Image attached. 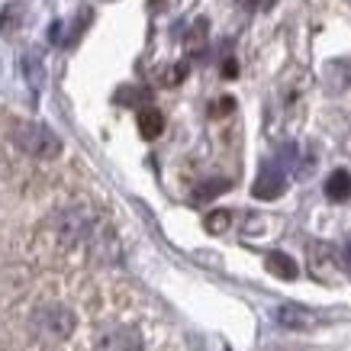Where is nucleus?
Segmentation results:
<instances>
[{"label":"nucleus","mask_w":351,"mask_h":351,"mask_svg":"<svg viewBox=\"0 0 351 351\" xmlns=\"http://www.w3.org/2000/svg\"><path fill=\"white\" fill-rule=\"evenodd\" d=\"M16 145H20L26 155H32V158H55L58 149H62L58 136L49 132L45 126H36V123L16 129Z\"/></svg>","instance_id":"obj_1"},{"label":"nucleus","mask_w":351,"mask_h":351,"mask_svg":"<svg viewBox=\"0 0 351 351\" xmlns=\"http://www.w3.org/2000/svg\"><path fill=\"white\" fill-rule=\"evenodd\" d=\"M36 329H39V335L49 341H62L68 339L71 332H75V313L64 306H43L39 313H36Z\"/></svg>","instance_id":"obj_2"},{"label":"nucleus","mask_w":351,"mask_h":351,"mask_svg":"<svg viewBox=\"0 0 351 351\" xmlns=\"http://www.w3.org/2000/svg\"><path fill=\"white\" fill-rule=\"evenodd\" d=\"M97 351H142V335H138V329L119 322V326H110V329L100 335Z\"/></svg>","instance_id":"obj_3"},{"label":"nucleus","mask_w":351,"mask_h":351,"mask_svg":"<svg viewBox=\"0 0 351 351\" xmlns=\"http://www.w3.org/2000/svg\"><path fill=\"white\" fill-rule=\"evenodd\" d=\"M284 187H287L284 168H280L277 161H267L265 168L258 171V181H255V187H252V193H255L258 200H277V197L284 193Z\"/></svg>","instance_id":"obj_4"},{"label":"nucleus","mask_w":351,"mask_h":351,"mask_svg":"<svg viewBox=\"0 0 351 351\" xmlns=\"http://www.w3.org/2000/svg\"><path fill=\"white\" fill-rule=\"evenodd\" d=\"M274 319L277 326H284V329H313L316 326V316L303 306H277L274 309Z\"/></svg>","instance_id":"obj_5"},{"label":"nucleus","mask_w":351,"mask_h":351,"mask_svg":"<svg viewBox=\"0 0 351 351\" xmlns=\"http://www.w3.org/2000/svg\"><path fill=\"white\" fill-rule=\"evenodd\" d=\"M23 16H26V7H23L20 0L3 3V10H0V36H13V32L20 29Z\"/></svg>","instance_id":"obj_6"},{"label":"nucleus","mask_w":351,"mask_h":351,"mask_svg":"<svg viewBox=\"0 0 351 351\" xmlns=\"http://www.w3.org/2000/svg\"><path fill=\"white\" fill-rule=\"evenodd\" d=\"M265 267L274 277H280V280H293V277H297V261L290 255H284V252H271V255L265 258Z\"/></svg>","instance_id":"obj_7"},{"label":"nucleus","mask_w":351,"mask_h":351,"mask_svg":"<svg viewBox=\"0 0 351 351\" xmlns=\"http://www.w3.org/2000/svg\"><path fill=\"white\" fill-rule=\"evenodd\" d=\"M326 197L329 200H335V203H341V200H348L351 197V174L348 171H332L329 174V181H326Z\"/></svg>","instance_id":"obj_8"},{"label":"nucleus","mask_w":351,"mask_h":351,"mask_svg":"<svg viewBox=\"0 0 351 351\" xmlns=\"http://www.w3.org/2000/svg\"><path fill=\"white\" fill-rule=\"evenodd\" d=\"M161 129H165V117H161L155 107H142L138 110V132L142 138H158Z\"/></svg>","instance_id":"obj_9"},{"label":"nucleus","mask_w":351,"mask_h":351,"mask_svg":"<svg viewBox=\"0 0 351 351\" xmlns=\"http://www.w3.org/2000/svg\"><path fill=\"white\" fill-rule=\"evenodd\" d=\"M23 77H26V84H29L32 90H39V87H43L45 68H43L39 52H26V55H23Z\"/></svg>","instance_id":"obj_10"},{"label":"nucleus","mask_w":351,"mask_h":351,"mask_svg":"<svg viewBox=\"0 0 351 351\" xmlns=\"http://www.w3.org/2000/svg\"><path fill=\"white\" fill-rule=\"evenodd\" d=\"M229 223H232V216L226 213V210H213V213L203 219V226H206V232H213V235H219V232H226L229 229Z\"/></svg>","instance_id":"obj_11"},{"label":"nucleus","mask_w":351,"mask_h":351,"mask_svg":"<svg viewBox=\"0 0 351 351\" xmlns=\"http://www.w3.org/2000/svg\"><path fill=\"white\" fill-rule=\"evenodd\" d=\"M206 26H210V23L203 20V16L193 23V32L187 36V49H191V52H200L203 49V43H206Z\"/></svg>","instance_id":"obj_12"},{"label":"nucleus","mask_w":351,"mask_h":351,"mask_svg":"<svg viewBox=\"0 0 351 351\" xmlns=\"http://www.w3.org/2000/svg\"><path fill=\"white\" fill-rule=\"evenodd\" d=\"M229 191V181H206L197 191V200H210V197H219V193Z\"/></svg>","instance_id":"obj_13"},{"label":"nucleus","mask_w":351,"mask_h":351,"mask_svg":"<svg viewBox=\"0 0 351 351\" xmlns=\"http://www.w3.org/2000/svg\"><path fill=\"white\" fill-rule=\"evenodd\" d=\"M235 110V100L232 97H223L219 104H213V117H226V113H232Z\"/></svg>","instance_id":"obj_14"},{"label":"nucleus","mask_w":351,"mask_h":351,"mask_svg":"<svg viewBox=\"0 0 351 351\" xmlns=\"http://www.w3.org/2000/svg\"><path fill=\"white\" fill-rule=\"evenodd\" d=\"M49 43H64V23L55 20L52 26H49Z\"/></svg>","instance_id":"obj_15"},{"label":"nucleus","mask_w":351,"mask_h":351,"mask_svg":"<svg viewBox=\"0 0 351 351\" xmlns=\"http://www.w3.org/2000/svg\"><path fill=\"white\" fill-rule=\"evenodd\" d=\"M184 75H187V64H174V68H171V75H168V84H181Z\"/></svg>","instance_id":"obj_16"},{"label":"nucleus","mask_w":351,"mask_h":351,"mask_svg":"<svg viewBox=\"0 0 351 351\" xmlns=\"http://www.w3.org/2000/svg\"><path fill=\"white\" fill-rule=\"evenodd\" d=\"M223 75H226V77H235V75H239V64H235L232 58H229V62L223 64Z\"/></svg>","instance_id":"obj_17"},{"label":"nucleus","mask_w":351,"mask_h":351,"mask_svg":"<svg viewBox=\"0 0 351 351\" xmlns=\"http://www.w3.org/2000/svg\"><path fill=\"white\" fill-rule=\"evenodd\" d=\"M258 3H261V7H265V10H271V7H274L277 0H258Z\"/></svg>","instance_id":"obj_18"},{"label":"nucleus","mask_w":351,"mask_h":351,"mask_svg":"<svg viewBox=\"0 0 351 351\" xmlns=\"http://www.w3.org/2000/svg\"><path fill=\"white\" fill-rule=\"evenodd\" d=\"M345 261H348V265H351V242L345 245Z\"/></svg>","instance_id":"obj_19"},{"label":"nucleus","mask_w":351,"mask_h":351,"mask_svg":"<svg viewBox=\"0 0 351 351\" xmlns=\"http://www.w3.org/2000/svg\"><path fill=\"white\" fill-rule=\"evenodd\" d=\"M158 3H161V0H152V7H158Z\"/></svg>","instance_id":"obj_20"}]
</instances>
